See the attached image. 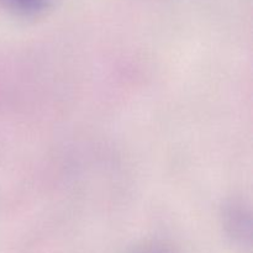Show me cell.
I'll list each match as a JSON object with an SVG mask.
<instances>
[{"label": "cell", "instance_id": "3", "mask_svg": "<svg viewBox=\"0 0 253 253\" xmlns=\"http://www.w3.org/2000/svg\"><path fill=\"white\" fill-rule=\"evenodd\" d=\"M131 253H174V251L168 245L163 244V242L153 241L145 244L143 246L137 247Z\"/></svg>", "mask_w": 253, "mask_h": 253}, {"label": "cell", "instance_id": "1", "mask_svg": "<svg viewBox=\"0 0 253 253\" xmlns=\"http://www.w3.org/2000/svg\"><path fill=\"white\" fill-rule=\"evenodd\" d=\"M222 222L230 239L240 246L251 242V212L244 202L232 199L222 208Z\"/></svg>", "mask_w": 253, "mask_h": 253}, {"label": "cell", "instance_id": "2", "mask_svg": "<svg viewBox=\"0 0 253 253\" xmlns=\"http://www.w3.org/2000/svg\"><path fill=\"white\" fill-rule=\"evenodd\" d=\"M2 5L15 14L31 16L43 11L49 0H1Z\"/></svg>", "mask_w": 253, "mask_h": 253}]
</instances>
